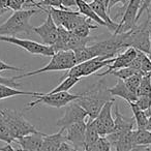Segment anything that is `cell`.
<instances>
[{"label":"cell","mask_w":151,"mask_h":151,"mask_svg":"<svg viewBox=\"0 0 151 151\" xmlns=\"http://www.w3.org/2000/svg\"><path fill=\"white\" fill-rule=\"evenodd\" d=\"M0 141L5 142L6 144H11L12 142L15 141L1 114H0Z\"/></svg>","instance_id":"29"},{"label":"cell","mask_w":151,"mask_h":151,"mask_svg":"<svg viewBox=\"0 0 151 151\" xmlns=\"http://www.w3.org/2000/svg\"><path fill=\"white\" fill-rule=\"evenodd\" d=\"M57 151H84V150L76 148L71 144H69V143L64 141V142H62V144L60 145V147H59V149Z\"/></svg>","instance_id":"38"},{"label":"cell","mask_w":151,"mask_h":151,"mask_svg":"<svg viewBox=\"0 0 151 151\" xmlns=\"http://www.w3.org/2000/svg\"><path fill=\"white\" fill-rule=\"evenodd\" d=\"M151 94V73H144L138 89V96Z\"/></svg>","instance_id":"28"},{"label":"cell","mask_w":151,"mask_h":151,"mask_svg":"<svg viewBox=\"0 0 151 151\" xmlns=\"http://www.w3.org/2000/svg\"><path fill=\"white\" fill-rule=\"evenodd\" d=\"M138 51L134 48H127L125 49L123 53L119 54L117 57H114L113 62L108 66V69L101 73H99V77H104L106 75H110V73L113 70H117V69L123 68V67H128L132 61L136 58Z\"/></svg>","instance_id":"13"},{"label":"cell","mask_w":151,"mask_h":151,"mask_svg":"<svg viewBox=\"0 0 151 151\" xmlns=\"http://www.w3.org/2000/svg\"><path fill=\"white\" fill-rule=\"evenodd\" d=\"M0 42H4L7 44L15 45L20 48L24 49L27 51L28 53L32 55H40V56H46L51 57L54 55V50L52 47L46 46L44 44H40V42H33V40H22V38H18L15 36H5V35H0Z\"/></svg>","instance_id":"7"},{"label":"cell","mask_w":151,"mask_h":151,"mask_svg":"<svg viewBox=\"0 0 151 151\" xmlns=\"http://www.w3.org/2000/svg\"><path fill=\"white\" fill-rule=\"evenodd\" d=\"M65 0H42L40 2L33 4L32 6L36 7V9H40V7H55V9H65L63 6V3H64Z\"/></svg>","instance_id":"31"},{"label":"cell","mask_w":151,"mask_h":151,"mask_svg":"<svg viewBox=\"0 0 151 151\" xmlns=\"http://www.w3.org/2000/svg\"><path fill=\"white\" fill-rule=\"evenodd\" d=\"M64 141V128H60V130L56 134H46L44 137L42 151H57Z\"/></svg>","instance_id":"17"},{"label":"cell","mask_w":151,"mask_h":151,"mask_svg":"<svg viewBox=\"0 0 151 151\" xmlns=\"http://www.w3.org/2000/svg\"><path fill=\"white\" fill-rule=\"evenodd\" d=\"M147 130H151V116L148 117V121H147V127H146Z\"/></svg>","instance_id":"43"},{"label":"cell","mask_w":151,"mask_h":151,"mask_svg":"<svg viewBox=\"0 0 151 151\" xmlns=\"http://www.w3.org/2000/svg\"><path fill=\"white\" fill-rule=\"evenodd\" d=\"M144 151H151V149L149 147H145L144 148Z\"/></svg>","instance_id":"44"},{"label":"cell","mask_w":151,"mask_h":151,"mask_svg":"<svg viewBox=\"0 0 151 151\" xmlns=\"http://www.w3.org/2000/svg\"><path fill=\"white\" fill-rule=\"evenodd\" d=\"M9 11L7 9H5L4 7V5H3V3H2V1L0 0V16H2L4 13H6V12Z\"/></svg>","instance_id":"41"},{"label":"cell","mask_w":151,"mask_h":151,"mask_svg":"<svg viewBox=\"0 0 151 151\" xmlns=\"http://www.w3.org/2000/svg\"><path fill=\"white\" fill-rule=\"evenodd\" d=\"M115 101H110L104 105L96 118L93 119V123L99 132V137H106L111 134L114 128V118L112 116V107Z\"/></svg>","instance_id":"8"},{"label":"cell","mask_w":151,"mask_h":151,"mask_svg":"<svg viewBox=\"0 0 151 151\" xmlns=\"http://www.w3.org/2000/svg\"><path fill=\"white\" fill-rule=\"evenodd\" d=\"M80 81L79 78H75V77H65L63 78L62 82L60 84H58V86H56L54 89H52L51 91H49L48 93H57V92H67L68 90H70L77 83Z\"/></svg>","instance_id":"25"},{"label":"cell","mask_w":151,"mask_h":151,"mask_svg":"<svg viewBox=\"0 0 151 151\" xmlns=\"http://www.w3.org/2000/svg\"><path fill=\"white\" fill-rule=\"evenodd\" d=\"M143 75H144V73L141 71V73H134V76H132V77L127 78L126 80H124V83H125L128 90L132 93H134V94H136L137 96H138V89H139V86H140L141 79H142Z\"/></svg>","instance_id":"27"},{"label":"cell","mask_w":151,"mask_h":151,"mask_svg":"<svg viewBox=\"0 0 151 151\" xmlns=\"http://www.w3.org/2000/svg\"><path fill=\"white\" fill-rule=\"evenodd\" d=\"M132 142L134 147L151 145V132L147 129H134L132 130Z\"/></svg>","instance_id":"22"},{"label":"cell","mask_w":151,"mask_h":151,"mask_svg":"<svg viewBox=\"0 0 151 151\" xmlns=\"http://www.w3.org/2000/svg\"><path fill=\"white\" fill-rule=\"evenodd\" d=\"M4 70H12V71H24V68L21 67H16L13 65H9L7 63H5L4 61H2L0 59V71H4Z\"/></svg>","instance_id":"37"},{"label":"cell","mask_w":151,"mask_h":151,"mask_svg":"<svg viewBox=\"0 0 151 151\" xmlns=\"http://www.w3.org/2000/svg\"><path fill=\"white\" fill-rule=\"evenodd\" d=\"M142 70H136V69L132 68V67H123V68H120V69H117V70H113L110 73L111 76H114L116 78L120 79V80H126L127 78L134 76V73H141Z\"/></svg>","instance_id":"30"},{"label":"cell","mask_w":151,"mask_h":151,"mask_svg":"<svg viewBox=\"0 0 151 151\" xmlns=\"http://www.w3.org/2000/svg\"><path fill=\"white\" fill-rule=\"evenodd\" d=\"M148 56H149V58L151 59V45H150V50H149V54H148Z\"/></svg>","instance_id":"45"},{"label":"cell","mask_w":151,"mask_h":151,"mask_svg":"<svg viewBox=\"0 0 151 151\" xmlns=\"http://www.w3.org/2000/svg\"><path fill=\"white\" fill-rule=\"evenodd\" d=\"M149 9V12H150V14H151V4L149 5V9Z\"/></svg>","instance_id":"46"},{"label":"cell","mask_w":151,"mask_h":151,"mask_svg":"<svg viewBox=\"0 0 151 151\" xmlns=\"http://www.w3.org/2000/svg\"><path fill=\"white\" fill-rule=\"evenodd\" d=\"M97 28H99V26L95 25V24H92L90 20H89V21H87V22H85V23L79 25L78 27H76L75 29L70 32L73 34H75V35L79 36V37L86 38V37H89V36H90L91 30L97 29Z\"/></svg>","instance_id":"26"},{"label":"cell","mask_w":151,"mask_h":151,"mask_svg":"<svg viewBox=\"0 0 151 151\" xmlns=\"http://www.w3.org/2000/svg\"><path fill=\"white\" fill-rule=\"evenodd\" d=\"M150 132H151V130H150Z\"/></svg>","instance_id":"47"},{"label":"cell","mask_w":151,"mask_h":151,"mask_svg":"<svg viewBox=\"0 0 151 151\" xmlns=\"http://www.w3.org/2000/svg\"><path fill=\"white\" fill-rule=\"evenodd\" d=\"M42 0H26V4L25 6H32L33 4H36V3L40 2Z\"/></svg>","instance_id":"40"},{"label":"cell","mask_w":151,"mask_h":151,"mask_svg":"<svg viewBox=\"0 0 151 151\" xmlns=\"http://www.w3.org/2000/svg\"><path fill=\"white\" fill-rule=\"evenodd\" d=\"M5 9L14 12L21 11L26 4V0H1Z\"/></svg>","instance_id":"32"},{"label":"cell","mask_w":151,"mask_h":151,"mask_svg":"<svg viewBox=\"0 0 151 151\" xmlns=\"http://www.w3.org/2000/svg\"><path fill=\"white\" fill-rule=\"evenodd\" d=\"M136 104L141 110L146 111L151 108V94L150 95H141L137 97Z\"/></svg>","instance_id":"33"},{"label":"cell","mask_w":151,"mask_h":151,"mask_svg":"<svg viewBox=\"0 0 151 151\" xmlns=\"http://www.w3.org/2000/svg\"><path fill=\"white\" fill-rule=\"evenodd\" d=\"M76 64H77V62H76L75 54L73 51H58V52H55L53 56H51L50 62L47 65H45L44 67L23 73L21 76H15V78L16 80H18V79L27 78V77L40 75L42 73H48V71L68 70Z\"/></svg>","instance_id":"3"},{"label":"cell","mask_w":151,"mask_h":151,"mask_svg":"<svg viewBox=\"0 0 151 151\" xmlns=\"http://www.w3.org/2000/svg\"><path fill=\"white\" fill-rule=\"evenodd\" d=\"M116 151H130L134 147L132 142V130L123 134L113 144Z\"/></svg>","instance_id":"23"},{"label":"cell","mask_w":151,"mask_h":151,"mask_svg":"<svg viewBox=\"0 0 151 151\" xmlns=\"http://www.w3.org/2000/svg\"><path fill=\"white\" fill-rule=\"evenodd\" d=\"M111 144L106 137H101L95 143V151H111Z\"/></svg>","instance_id":"34"},{"label":"cell","mask_w":151,"mask_h":151,"mask_svg":"<svg viewBox=\"0 0 151 151\" xmlns=\"http://www.w3.org/2000/svg\"><path fill=\"white\" fill-rule=\"evenodd\" d=\"M134 120H127L119 111V108L115 109V118H114V128L112 132L123 134L125 132L134 130Z\"/></svg>","instance_id":"15"},{"label":"cell","mask_w":151,"mask_h":151,"mask_svg":"<svg viewBox=\"0 0 151 151\" xmlns=\"http://www.w3.org/2000/svg\"><path fill=\"white\" fill-rule=\"evenodd\" d=\"M73 54H75V58H76L77 64L83 63V62H85V61L90 60V59H92L95 57L94 51H93V49L91 46L83 47V48L73 50Z\"/></svg>","instance_id":"24"},{"label":"cell","mask_w":151,"mask_h":151,"mask_svg":"<svg viewBox=\"0 0 151 151\" xmlns=\"http://www.w3.org/2000/svg\"><path fill=\"white\" fill-rule=\"evenodd\" d=\"M109 92L113 97H121L126 103H129V101L136 103L137 97H138L136 94H134V93H132L128 90V88L126 87L124 81L120 80V79L115 84V86L109 88Z\"/></svg>","instance_id":"16"},{"label":"cell","mask_w":151,"mask_h":151,"mask_svg":"<svg viewBox=\"0 0 151 151\" xmlns=\"http://www.w3.org/2000/svg\"><path fill=\"white\" fill-rule=\"evenodd\" d=\"M0 84L14 87V88L21 86V83L16 82L15 77H13V78H7V77H2V76H0Z\"/></svg>","instance_id":"36"},{"label":"cell","mask_w":151,"mask_h":151,"mask_svg":"<svg viewBox=\"0 0 151 151\" xmlns=\"http://www.w3.org/2000/svg\"><path fill=\"white\" fill-rule=\"evenodd\" d=\"M40 92H31V91H20L16 88L6 85L0 84V101L9 97L18 96V95H30V96H38Z\"/></svg>","instance_id":"21"},{"label":"cell","mask_w":151,"mask_h":151,"mask_svg":"<svg viewBox=\"0 0 151 151\" xmlns=\"http://www.w3.org/2000/svg\"><path fill=\"white\" fill-rule=\"evenodd\" d=\"M87 120L73 123L64 128L65 142L71 144L73 147L84 150L85 132H86Z\"/></svg>","instance_id":"11"},{"label":"cell","mask_w":151,"mask_h":151,"mask_svg":"<svg viewBox=\"0 0 151 151\" xmlns=\"http://www.w3.org/2000/svg\"><path fill=\"white\" fill-rule=\"evenodd\" d=\"M0 114L4 119L12 136L15 140L30 134H35L38 130L24 118L21 112L9 109H0Z\"/></svg>","instance_id":"5"},{"label":"cell","mask_w":151,"mask_h":151,"mask_svg":"<svg viewBox=\"0 0 151 151\" xmlns=\"http://www.w3.org/2000/svg\"><path fill=\"white\" fill-rule=\"evenodd\" d=\"M79 99V94H73L69 92H57V93H42L40 92L36 99L31 103L27 104L26 107L31 109L36 105H46L49 107H53L59 109V108L65 107L69 103L77 101Z\"/></svg>","instance_id":"6"},{"label":"cell","mask_w":151,"mask_h":151,"mask_svg":"<svg viewBox=\"0 0 151 151\" xmlns=\"http://www.w3.org/2000/svg\"><path fill=\"white\" fill-rule=\"evenodd\" d=\"M47 15H48V17H47L46 21L42 25L32 28V31H34L36 34L40 35V37L42 40V44L46 46L52 47L56 42L58 26L54 23L50 14H47Z\"/></svg>","instance_id":"12"},{"label":"cell","mask_w":151,"mask_h":151,"mask_svg":"<svg viewBox=\"0 0 151 151\" xmlns=\"http://www.w3.org/2000/svg\"><path fill=\"white\" fill-rule=\"evenodd\" d=\"M0 151H17V150L14 149L11 144H6L5 146L0 147Z\"/></svg>","instance_id":"39"},{"label":"cell","mask_w":151,"mask_h":151,"mask_svg":"<svg viewBox=\"0 0 151 151\" xmlns=\"http://www.w3.org/2000/svg\"><path fill=\"white\" fill-rule=\"evenodd\" d=\"M110 101H115V99L110 94L107 82L101 79L93 84L88 90L80 93L79 99L76 101L86 111L89 118L94 119L104 105Z\"/></svg>","instance_id":"1"},{"label":"cell","mask_w":151,"mask_h":151,"mask_svg":"<svg viewBox=\"0 0 151 151\" xmlns=\"http://www.w3.org/2000/svg\"><path fill=\"white\" fill-rule=\"evenodd\" d=\"M143 0H129L126 4V9H123V15H122L121 21L118 23V28L115 33H122L128 30L132 29L138 23V13L141 7Z\"/></svg>","instance_id":"9"},{"label":"cell","mask_w":151,"mask_h":151,"mask_svg":"<svg viewBox=\"0 0 151 151\" xmlns=\"http://www.w3.org/2000/svg\"><path fill=\"white\" fill-rule=\"evenodd\" d=\"M129 105L130 109H132V113H134V124H136L137 129H146L147 127V121H148V117L146 116L145 112L141 110L140 108L137 106L136 103L134 101H129L127 103Z\"/></svg>","instance_id":"20"},{"label":"cell","mask_w":151,"mask_h":151,"mask_svg":"<svg viewBox=\"0 0 151 151\" xmlns=\"http://www.w3.org/2000/svg\"><path fill=\"white\" fill-rule=\"evenodd\" d=\"M44 132H35L15 140L17 144L20 146L21 151H42L44 145Z\"/></svg>","instance_id":"14"},{"label":"cell","mask_w":151,"mask_h":151,"mask_svg":"<svg viewBox=\"0 0 151 151\" xmlns=\"http://www.w3.org/2000/svg\"><path fill=\"white\" fill-rule=\"evenodd\" d=\"M91 40H94V37H90V36L86 38L79 37L69 31V35L64 45V51H73L77 49L83 48V47H86L87 44L90 42Z\"/></svg>","instance_id":"19"},{"label":"cell","mask_w":151,"mask_h":151,"mask_svg":"<svg viewBox=\"0 0 151 151\" xmlns=\"http://www.w3.org/2000/svg\"><path fill=\"white\" fill-rule=\"evenodd\" d=\"M75 1H76V6L78 7V12L81 15L86 17L87 19H89L90 21H93L94 23H96L97 25L107 27V24L94 13V11L91 9L88 2H86L85 0H75Z\"/></svg>","instance_id":"18"},{"label":"cell","mask_w":151,"mask_h":151,"mask_svg":"<svg viewBox=\"0 0 151 151\" xmlns=\"http://www.w3.org/2000/svg\"><path fill=\"white\" fill-rule=\"evenodd\" d=\"M144 148H145L144 146H136V147H134L130 151H144Z\"/></svg>","instance_id":"42"},{"label":"cell","mask_w":151,"mask_h":151,"mask_svg":"<svg viewBox=\"0 0 151 151\" xmlns=\"http://www.w3.org/2000/svg\"><path fill=\"white\" fill-rule=\"evenodd\" d=\"M40 9H29L14 12V14L0 25V35L14 36L18 33H26L29 35L32 31L30 19L34 15L40 13Z\"/></svg>","instance_id":"2"},{"label":"cell","mask_w":151,"mask_h":151,"mask_svg":"<svg viewBox=\"0 0 151 151\" xmlns=\"http://www.w3.org/2000/svg\"><path fill=\"white\" fill-rule=\"evenodd\" d=\"M123 46L125 49L134 48L148 55L150 50V35H149L148 21H145L141 25H136L132 29L122 32Z\"/></svg>","instance_id":"4"},{"label":"cell","mask_w":151,"mask_h":151,"mask_svg":"<svg viewBox=\"0 0 151 151\" xmlns=\"http://www.w3.org/2000/svg\"><path fill=\"white\" fill-rule=\"evenodd\" d=\"M141 70L144 73H151V59L148 55L143 54L142 61H141Z\"/></svg>","instance_id":"35"},{"label":"cell","mask_w":151,"mask_h":151,"mask_svg":"<svg viewBox=\"0 0 151 151\" xmlns=\"http://www.w3.org/2000/svg\"><path fill=\"white\" fill-rule=\"evenodd\" d=\"M88 118V114L76 101L65 106V112L63 117L57 121V126L60 128H65L68 125L80 121H85Z\"/></svg>","instance_id":"10"}]
</instances>
